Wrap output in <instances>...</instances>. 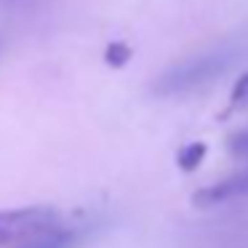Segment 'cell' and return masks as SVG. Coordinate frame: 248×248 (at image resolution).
Wrapping results in <instances>:
<instances>
[{
  "label": "cell",
  "instance_id": "6da1fadb",
  "mask_svg": "<svg viewBox=\"0 0 248 248\" xmlns=\"http://www.w3.org/2000/svg\"><path fill=\"white\" fill-rule=\"evenodd\" d=\"M232 62H235V56L230 51H208V54H198L192 59H184L179 64H173L168 72H163L160 80L155 83V93L179 96V93L195 91V88L216 80Z\"/></svg>",
  "mask_w": 248,
  "mask_h": 248
},
{
  "label": "cell",
  "instance_id": "7a4b0ae2",
  "mask_svg": "<svg viewBox=\"0 0 248 248\" xmlns=\"http://www.w3.org/2000/svg\"><path fill=\"white\" fill-rule=\"evenodd\" d=\"M56 227H62L59 211L48 208V205L3 208L0 211V248H19Z\"/></svg>",
  "mask_w": 248,
  "mask_h": 248
},
{
  "label": "cell",
  "instance_id": "3957f363",
  "mask_svg": "<svg viewBox=\"0 0 248 248\" xmlns=\"http://www.w3.org/2000/svg\"><path fill=\"white\" fill-rule=\"evenodd\" d=\"M246 195H248V168L232 173V176L221 179V182H216V184H208V187L198 189V192L192 195V203L200 205V208H208V205L230 203V200L246 198Z\"/></svg>",
  "mask_w": 248,
  "mask_h": 248
},
{
  "label": "cell",
  "instance_id": "277c9868",
  "mask_svg": "<svg viewBox=\"0 0 248 248\" xmlns=\"http://www.w3.org/2000/svg\"><path fill=\"white\" fill-rule=\"evenodd\" d=\"M80 235L75 230H67V227H56V230L46 232V235L35 237V240L24 243L19 248H75Z\"/></svg>",
  "mask_w": 248,
  "mask_h": 248
},
{
  "label": "cell",
  "instance_id": "5b68a950",
  "mask_svg": "<svg viewBox=\"0 0 248 248\" xmlns=\"http://www.w3.org/2000/svg\"><path fill=\"white\" fill-rule=\"evenodd\" d=\"M203 155H205V144L192 141V144H187L179 152V166H182L184 171H192V168H198V163L203 160Z\"/></svg>",
  "mask_w": 248,
  "mask_h": 248
},
{
  "label": "cell",
  "instance_id": "8992f818",
  "mask_svg": "<svg viewBox=\"0 0 248 248\" xmlns=\"http://www.w3.org/2000/svg\"><path fill=\"white\" fill-rule=\"evenodd\" d=\"M128 59H131V48L125 43H109L107 51H104V62L109 67H123Z\"/></svg>",
  "mask_w": 248,
  "mask_h": 248
},
{
  "label": "cell",
  "instance_id": "52a82bcc",
  "mask_svg": "<svg viewBox=\"0 0 248 248\" xmlns=\"http://www.w3.org/2000/svg\"><path fill=\"white\" fill-rule=\"evenodd\" d=\"M230 107L232 109H248V75L237 78L235 88H232V96H230Z\"/></svg>",
  "mask_w": 248,
  "mask_h": 248
}]
</instances>
